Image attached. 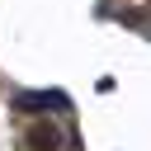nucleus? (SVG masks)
<instances>
[{"label": "nucleus", "mask_w": 151, "mask_h": 151, "mask_svg": "<svg viewBox=\"0 0 151 151\" xmlns=\"http://www.w3.org/2000/svg\"><path fill=\"white\" fill-rule=\"evenodd\" d=\"M57 142H61V132H57L52 123H38V127L28 132V146H33V151H57Z\"/></svg>", "instance_id": "nucleus-2"}, {"label": "nucleus", "mask_w": 151, "mask_h": 151, "mask_svg": "<svg viewBox=\"0 0 151 151\" xmlns=\"http://www.w3.org/2000/svg\"><path fill=\"white\" fill-rule=\"evenodd\" d=\"M14 109H24V113H61V109H71V99L61 90H24V94H14Z\"/></svg>", "instance_id": "nucleus-1"}]
</instances>
